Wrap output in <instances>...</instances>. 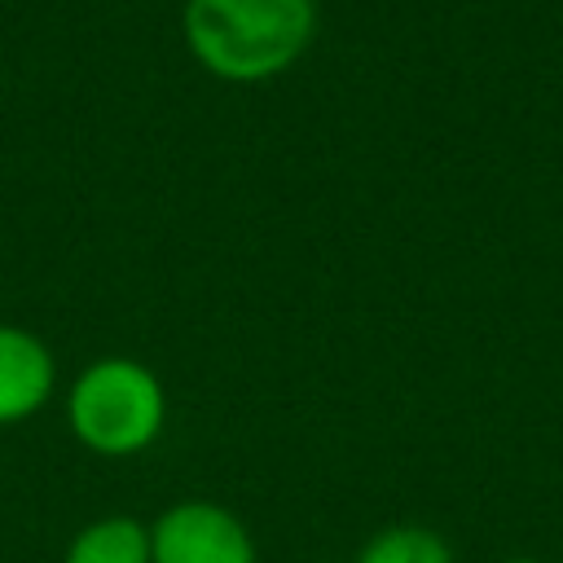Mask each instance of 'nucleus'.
Listing matches in <instances>:
<instances>
[{
	"mask_svg": "<svg viewBox=\"0 0 563 563\" xmlns=\"http://www.w3.org/2000/svg\"><path fill=\"white\" fill-rule=\"evenodd\" d=\"M317 0H185V44L224 84H264L317 40Z\"/></svg>",
	"mask_w": 563,
	"mask_h": 563,
	"instance_id": "nucleus-1",
	"label": "nucleus"
},
{
	"mask_svg": "<svg viewBox=\"0 0 563 563\" xmlns=\"http://www.w3.org/2000/svg\"><path fill=\"white\" fill-rule=\"evenodd\" d=\"M70 435L97 457L145 453L167 422V391L158 374L132 356H101L79 369L66 396Z\"/></svg>",
	"mask_w": 563,
	"mask_h": 563,
	"instance_id": "nucleus-2",
	"label": "nucleus"
},
{
	"mask_svg": "<svg viewBox=\"0 0 563 563\" xmlns=\"http://www.w3.org/2000/svg\"><path fill=\"white\" fill-rule=\"evenodd\" d=\"M154 563H260L251 528L220 501H172L150 523Z\"/></svg>",
	"mask_w": 563,
	"mask_h": 563,
	"instance_id": "nucleus-3",
	"label": "nucleus"
},
{
	"mask_svg": "<svg viewBox=\"0 0 563 563\" xmlns=\"http://www.w3.org/2000/svg\"><path fill=\"white\" fill-rule=\"evenodd\" d=\"M57 387V361L48 343L26 330L0 321V427L35 418Z\"/></svg>",
	"mask_w": 563,
	"mask_h": 563,
	"instance_id": "nucleus-4",
	"label": "nucleus"
},
{
	"mask_svg": "<svg viewBox=\"0 0 563 563\" xmlns=\"http://www.w3.org/2000/svg\"><path fill=\"white\" fill-rule=\"evenodd\" d=\"M62 563H154L150 523L136 515H101L70 537Z\"/></svg>",
	"mask_w": 563,
	"mask_h": 563,
	"instance_id": "nucleus-5",
	"label": "nucleus"
},
{
	"mask_svg": "<svg viewBox=\"0 0 563 563\" xmlns=\"http://www.w3.org/2000/svg\"><path fill=\"white\" fill-rule=\"evenodd\" d=\"M356 563H457V559H453V545L435 528L391 523V528H378L356 550Z\"/></svg>",
	"mask_w": 563,
	"mask_h": 563,
	"instance_id": "nucleus-6",
	"label": "nucleus"
},
{
	"mask_svg": "<svg viewBox=\"0 0 563 563\" xmlns=\"http://www.w3.org/2000/svg\"><path fill=\"white\" fill-rule=\"evenodd\" d=\"M501 563H541V559H532V554H510V559H501Z\"/></svg>",
	"mask_w": 563,
	"mask_h": 563,
	"instance_id": "nucleus-7",
	"label": "nucleus"
}]
</instances>
